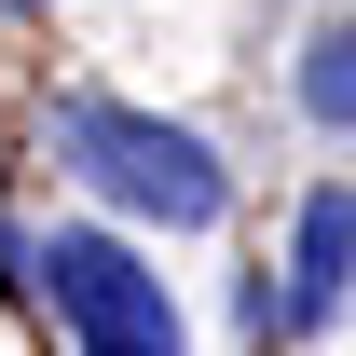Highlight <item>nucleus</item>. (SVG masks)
<instances>
[{
	"mask_svg": "<svg viewBox=\"0 0 356 356\" xmlns=\"http://www.w3.org/2000/svg\"><path fill=\"white\" fill-rule=\"evenodd\" d=\"M28 288L69 315V343H83V356H192V343H178L165 274L137 261L124 233H83V220L42 233V247H28Z\"/></svg>",
	"mask_w": 356,
	"mask_h": 356,
	"instance_id": "2",
	"label": "nucleus"
},
{
	"mask_svg": "<svg viewBox=\"0 0 356 356\" xmlns=\"http://www.w3.org/2000/svg\"><path fill=\"white\" fill-rule=\"evenodd\" d=\"M302 124L356 137V14H329V28L302 42Z\"/></svg>",
	"mask_w": 356,
	"mask_h": 356,
	"instance_id": "4",
	"label": "nucleus"
},
{
	"mask_svg": "<svg viewBox=\"0 0 356 356\" xmlns=\"http://www.w3.org/2000/svg\"><path fill=\"white\" fill-rule=\"evenodd\" d=\"M0 14H42V0H0Z\"/></svg>",
	"mask_w": 356,
	"mask_h": 356,
	"instance_id": "5",
	"label": "nucleus"
},
{
	"mask_svg": "<svg viewBox=\"0 0 356 356\" xmlns=\"http://www.w3.org/2000/svg\"><path fill=\"white\" fill-rule=\"evenodd\" d=\"M356 302V192H302V233H288V274L247 288V329L261 343H302Z\"/></svg>",
	"mask_w": 356,
	"mask_h": 356,
	"instance_id": "3",
	"label": "nucleus"
},
{
	"mask_svg": "<svg viewBox=\"0 0 356 356\" xmlns=\"http://www.w3.org/2000/svg\"><path fill=\"white\" fill-rule=\"evenodd\" d=\"M55 151H69L124 220H165V233H206L233 206L220 151H206L192 124H165V110H124V96H69V110H55Z\"/></svg>",
	"mask_w": 356,
	"mask_h": 356,
	"instance_id": "1",
	"label": "nucleus"
}]
</instances>
